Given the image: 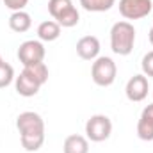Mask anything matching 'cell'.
<instances>
[{
  "label": "cell",
  "instance_id": "4fadbf2b",
  "mask_svg": "<svg viewBox=\"0 0 153 153\" xmlns=\"http://www.w3.org/2000/svg\"><path fill=\"white\" fill-rule=\"evenodd\" d=\"M32 27V18L29 13L25 11H14L11 16H9V29L22 34V32H27L29 29Z\"/></svg>",
  "mask_w": 153,
  "mask_h": 153
},
{
  "label": "cell",
  "instance_id": "9a60e30c",
  "mask_svg": "<svg viewBox=\"0 0 153 153\" xmlns=\"http://www.w3.org/2000/svg\"><path fill=\"white\" fill-rule=\"evenodd\" d=\"M23 73H27L32 80H36L39 85L46 84V80H48V68H46L45 62H38V64H32V66H25L23 68Z\"/></svg>",
  "mask_w": 153,
  "mask_h": 153
},
{
  "label": "cell",
  "instance_id": "277c9868",
  "mask_svg": "<svg viewBox=\"0 0 153 153\" xmlns=\"http://www.w3.org/2000/svg\"><path fill=\"white\" fill-rule=\"evenodd\" d=\"M117 75V66L111 57H96L93 66H91V78L96 85L100 87H109L112 85Z\"/></svg>",
  "mask_w": 153,
  "mask_h": 153
},
{
  "label": "cell",
  "instance_id": "3957f363",
  "mask_svg": "<svg viewBox=\"0 0 153 153\" xmlns=\"http://www.w3.org/2000/svg\"><path fill=\"white\" fill-rule=\"evenodd\" d=\"M48 13L61 27L66 29L75 27L80 22V14L71 0H48Z\"/></svg>",
  "mask_w": 153,
  "mask_h": 153
},
{
  "label": "cell",
  "instance_id": "e0dca14e",
  "mask_svg": "<svg viewBox=\"0 0 153 153\" xmlns=\"http://www.w3.org/2000/svg\"><path fill=\"white\" fill-rule=\"evenodd\" d=\"M14 78H16L14 76V68L11 64H7V62H2L0 64V89L7 87Z\"/></svg>",
  "mask_w": 153,
  "mask_h": 153
},
{
  "label": "cell",
  "instance_id": "6da1fadb",
  "mask_svg": "<svg viewBox=\"0 0 153 153\" xmlns=\"http://www.w3.org/2000/svg\"><path fill=\"white\" fill-rule=\"evenodd\" d=\"M22 146L25 152H38L45 143V121L38 112L25 111L16 117Z\"/></svg>",
  "mask_w": 153,
  "mask_h": 153
},
{
  "label": "cell",
  "instance_id": "7a4b0ae2",
  "mask_svg": "<svg viewBox=\"0 0 153 153\" xmlns=\"http://www.w3.org/2000/svg\"><path fill=\"white\" fill-rule=\"evenodd\" d=\"M135 43V29L130 22H116L111 29V48L116 55H130Z\"/></svg>",
  "mask_w": 153,
  "mask_h": 153
},
{
  "label": "cell",
  "instance_id": "9c48e42d",
  "mask_svg": "<svg viewBox=\"0 0 153 153\" xmlns=\"http://www.w3.org/2000/svg\"><path fill=\"white\" fill-rule=\"evenodd\" d=\"M76 55L84 61H94L100 57V39L96 36H84L76 41Z\"/></svg>",
  "mask_w": 153,
  "mask_h": 153
},
{
  "label": "cell",
  "instance_id": "d6986e66",
  "mask_svg": "<svg viewBox=\"0 0 153 153\" xmlns=\"http://www.w3.org/2000/svg\"><path fill=\"white\" fill-rule=\"evenodd\" d=\"M27 4H29V0H4V5L7 9H11L13 13L14 11H23Z\"/></svg>",
  "mask_w": 153,
  "mask_h": 153
},
{
  "label": "cell",
  "instance_id": "ac0fdd59",
  "mask_svg": "<svg viewBox=\"0 0 153 153\" xmlns=\"http://www.w3.org/2000/svg\"><path fill=\"white\" fill-rule=\"evenodd\" d=\"M141 68H143V75L146 76H153V50L148 52L143 61H141Z\"/></svg>",
  "mask_w": 153,
  "mask_h": 153
},
{
  "label": "cell",
  "instance_id": "5b68a950",
  "mask_svg": "<svg viewBox=\"0 0 153 153\" xmlns=\"http://www.w3.org/2000/svg\"><path fill=\"white\" fill-rule=\"evenodd\" d=\"M112 134V121L105 114L91 116L85 123V137L93 143H103Z\"/></svg>",
  "mask_w": 153,
  "mask_h": 153
},
{
  "label": "cell",
  "instance_id": "8fae6325",
  "mask_svg": "<svg viewBox=\"0 0 153 153\" xmlns=\"http://www.w3.org/2000/svg\"><path fill=\"white\" fill-rule=\"evenodd\" d=\"M14 89H16V93H18L20 96L30 98V96H36V94H38L39 89H41V85H39L36 80H32L27 73L22 71L20 75L14 78Z\"/></svg>",
  "mask_w": 153,
  "mask_h": 153
},
{
  "label": "cell",
  "instance_id": "ba28073f",
  "mask_svg": "<svg viewBox=\"0 0 153 153\" xmlns=\"http://www.w3.org/2000/svg\"><path fill=\"white\" fill-rule=\"evenodd\" d=\"M148 91H150L148 78H146V75H143V73L134 75L128 82H126V87H125L126 98H128L130 102H134V103L143 102V100L148 96Z\"/></svg>",
  "mask_w": 153,
  "mask_h": 153
},
{
  "label": "cell",
  "instance_id": "ffe728a7",
  "mask_svg": "<svg viewBox=\"0 0 153 153\" xmlns=\"http://www.w3.org/2000/svg\"><path fill=\"white\" fill-rule=\"evenodd\" d=\"M148 38H150V43L153 45V27L150 29V34H148Z\"/></svg>",
  "mask_w": 153,
  "mask_h": 153
},
{
  "label": "cell",
  "instance_id": "5bb4252c",
  "mask_svg": "<svg viewBox=\"0 0 153 153\" xmlns=\"http://www.w3.org/2000/svg\"><path fill=\"white\" fill-rule=\"evenodd\" d=\"M61 36V25L55 22V20H46V22H41L38 27V38L41 41H46V43H52L55 39H59Z\"/></svg>",
  "mask_w": 153,
  "mask_h": 153
},
{
  "label": "cell",
  "instance_id": "44dd1931",
  "mask_svg": "<svg viewBox=\"0 0 153 153\" xmlns=\"http://www.w3.org/2000/svg\"><path fill=\"white\" fill-rule=\"evenodd\" d=\"M2 62H4V59H2V55H0V64H2Z\"/></svg>",
  "mask_w": 153,
  "mask_h": 153
},
{
  "label": "cell",
  "instance_id": "52a82bcc",
  "mask_svg": "<svg viewBox=\"0 0 153 153\" xmlns=\"http://www.w3.org/2000/svg\"><path fill=\"white\" fill-rule=\"evenodd\" d=\"M119 14L125 20H141L153 11L152 0H119Z\"/></svg>",
  "mask_w": 153,
  "mask_h": 153
},
{
  "label": "cell",
  "instance_id": "2e32d148",
  "mask_svg": "<svg viewBox=\"0 0 153 153\" xmlns=\"http://www.w3.org/2000/svg\"><path fill=\"white\" fill-rule=\"evenodd\" d=\"M116 4V0H80V5L89 13H105Z\"/></svg>",
  "mask_w": 153,
  "mask_h": 153
},
{
  "label": "cell",
  "instance_id": "7c38bea8",
  "mask_svg": "<svg viewBox=\"0 0 153 153\" xmlns=\"http://www.w3.org/2000/svg\"><path fill=\"white\" fill-rule=\"evenodd\" d=\"M62 152L64 153H89V141H87V137L78 135V134L68 135L64 139Z\"/></svg>",
  "mask_w": 153,
  "mask_h": 153
},
{
  "label": "cell",
  "instance_id": "30bf717a",
  "mask_svg": "<svg viewBox=\"0 0 153 153\" xmlns=\"http://www.w3.org/2000/svg\"><path fill=\"white\" fill-rule=\"evenodd\" d=\"M137 137L141 141H153V103L146 105L137 121Z\"/></svg>",
  "mask_w": 153,
  "mask_h": 153
},
{
  "label": "cell",
  "instance_id": "8992f818",
  "mask_svg": "<svg viewBox=\"0 0 153 153\" xmlns=\"http://www.w3.org/2000/svg\"><path fill=\"white\" fill-rule=\"evenodd\" d=\"M45 46L43 43L38 41V39H29V41H23L18 48V61L25 66H32V64H38V62H43L45 59Z\"/></svg>",
  "mask_w": 153,
  "mask_h": 153
}]
</instances>
